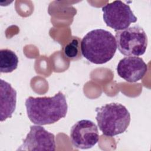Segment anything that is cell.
I'll return each mask as SVG.
<instances>
[{"label":"cell","instance_id":"cell-1","mask_svg":"<svg viewBox=\"0 0 151 151\" xmlns=\"http://www.w3.org/2000/svg\"><path fill=\"white\" fill-rule=\"evenodd\" d=\"M27 116L37 125L53 124L66 116L68 106L64 94L58 91L52 97H29L25 100Z\"/></svg>","mask_w":151,"mask_h":151},{"label":"cell","instance_id":"cell-2","mask_svg":"<svg viewBox=\"0 0 151 151\" xmlns=\"http://www.w3.org/2000/svg\"><path fill=\"white\" fill-rule=\"evenodd\" d=\"M81 53L90 62L102 64L112 59L117 50L115 37L109 31L96 29L87 33L81 42Z\"/></svg>","mask_w":151,"mask_h":151},{"label":"cell","instance_id":"cell-3","mask_svg":"<svg viewBox=\"0 0 151 151\" xmlns=\"http://www.w3.org/2000/svg\"><path fill=\"white\" fill-rule=\"evenodd\" d=\"M99 129L106 136L113 137L124 133L130 122V114L120 103H111L96 109Z\"/></svg>","mask_w":151,"mask_h":151},{"label":"cell","instance_id":"cell-4","mask_svg":"<svg viewBox=\"0 0 151 151\" xmlns=\"http://www.w3.org/2000/svg\"><path fill=\"white\" fill-rule=\"evenodd\" d=\"M115 38L117 48L124 55H142L147 47L146 34L141 27L137 25L116 31Z\"/></svg>","mask_w":151,"mask_h":151},{"label":"cell","instance_id":"cell-5","mask_svg":"<svg viewBox=\"0 0 151 151\" xmlns=\"http://www.w3.org/2000/svg\"><path fill=\"white\" fill-rule=\"evenodd\" d=\"M102 11L106 25L116 31L128 28L137 19L129 5L121 1H114L106 4L103 6Z\"/></svg>","mask_w":151,"mask_h":151},{"label":"cell","instance_id":"cell-6","mask_svg":"<svg viewBox=\"0 0 151 151\" xmlns=\"http://www.w3.org/2000/svg\"><path fill=\"white\" fill-rule=\"evenodd\" d=\"M70 140L77 149H88L94 146L99 139L97 125L89 120H81L71 128Z\"/></svg>","mask_w":151,"mask_h":151},{"label":"cell","instance_id":"cell-7","mask_svg":"<svg viewBox=\"0 0 151 151\" xmlns=\"http://www.w3.org/2000/svg\"><path fill=\"white\" fill-rule=\"evenodd\" d=\"M55 136L40 125L30 126L22 144L17 150H55Z\"/></svg>","mask_w":151,"mask_h":151},{"label":"cell","instance_id":"cell-8","mask_svg":"<svg viewBox=\"0 0 151 151\" xmlns=\"http://www.w3.org/2000/svg\"><path fill=\"white\" fill-rule=\"evenodd\" d=\"M147 67L142 58L126 57L120 60L117 66L118 75L130 83L138 81L146 74Z\"/></svg>","mask_w":151,"mask_h":151},{"label":"cell","instance_id":"cell-9","mask_svg":"<svg viewBox=\"0 0 151 151\" xmlns=\"http://www.w3.org/2000/svg\"><path fill=\"white\" fill-rule=\"evenodd\" d=\"M1 122L11 118L17 104V91L8 82L0 80Z\"/></svg>","mask_w":151,"mask_h":151},{"label":"cell","instance_id":"cell-10","mask_svg":"<svg viewBox=\"0 0 151 151\" xmlns=\"http://www.w3.org/2000/svg\"><path fill=\"white\" fill-rule=\"evenodd\" d=\"M18 58L16 54L9 49L0 50V71L8 73L14 71L18 67Z\"/></svg>","mask_w":151,"mask_h":151},{"label":"cell","instance_id":"cell-11","mask_svg":"<svg viewBox=\"0 0 151 151\" xmlns=\"http://www.w3.org/2000/svg\"><path fill=\"white\" fill-rule=\"evenodd\" d=\"M81 41L78 37H73L63 48V54L70 61H77L82 58Z\"/></svg>","mask_w":151,"mask_h":151}]
</instances>
